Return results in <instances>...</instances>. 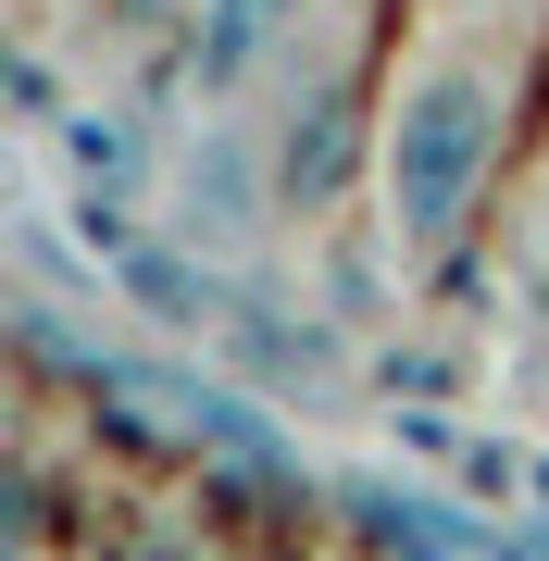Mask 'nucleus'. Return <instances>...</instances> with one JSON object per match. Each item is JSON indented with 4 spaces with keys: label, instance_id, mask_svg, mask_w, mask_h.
<instances>
[{
    "label": "nucleus",
    "instance_id": "obj_7",
    "mask_svg": "<svg viewBox=\"0 0 549 561\" xmlns=\"http://www.w3.org/2000/svg\"><path fill=\"white\" fill-rule=\"evenodd\" d=\"M512 300H525V312L549 324V201L525 213V262H512Z\"/></svg>",
    "mask_w": 549,
    "mask_h": 561
},
{
    "label": "nucleus",
    "instance_id": "obj_6",
    "mask_svg": "<svg viewBox=\"0 0 549 561\" xmlns=\"http://www.w3.org/2000/svg\"><path fill=\"white\" fill-rule=\"evenodd\" d=\"M287 25H300V0H201L187 13V88H250L263 62L287 50Z\"/></svg>",
    "mask_w": 549,
    "mask_h": 561
},
{
    "label": "nucleus",
    "instance_id": "obj_2",
    "mask_svg": "<svg viewBox=\"0 0 549 561\" xmlns=\"http://www.w3.org/2000/svg\"><path fill=\"white\" fill-rule=\"evenodd\" d=\"M375 125L387 113H363L350 76H325L312 101H287V125H275V201L287 213H325L350 175H375Z\"/></svg>",
    "mask_w": 549,
    "mask_h": 561
},
{
    "label": "nucleus",
    "instance_id": "obj_3",
    "mask_svg": "<svg viewBox=\"0 0 549 561\" xmlns=\"http://www.w3.org/2000/svg\"><path fill=\"white\" fill-rule=\"evenodd\" d=\"M263 213H275V175H250L238 125H213V138L175 150V225H187V238H250Z\"/></svg>",
    "mask_w": 549,
    "mask_h": 561
},
{
    "label": "nucleus",
    "instance_id": "obj_5",
    "mask_svg": "<svg viewBox=\"0 0 549 561\" xmlns=\"http://www.w3.org/2000/svg\"><path fill=\"white\" fill-rule=\"evenodd\" d=\"M101 275L125 287V300H138L150 324H187V337H201V324H238V300H225V275L201 250H175V238H125Z\"/></svg>",
    "mask_w": 549,
    "mask_h": 561
},
{
    "label": "nucleus",
    "instance_id": "obj_1",
    "mask_svg": "<svg viewBox=\"0 0 549 561\" xmlns=\"http://www.w3.org/2000/svg\"><path fill=\"white\" fill-rule=\"evenodd\" d=\"M500 175V88L474 50H425L400 88H387V125H375V213H387V250L400 262H449L462 250L474 201Z\"/></svg>",
    "mask_w": 549,
    "mask_h": 561
},
{
    "label": "nucleus",
    "instance_id": "obj_8",
    "mask_svg": "<svg viewBox=\"0 0 549 561\" xmlns=\"http://www.w3.org/2000/svg\"><path fill=\"white\" fill-rule=\"evenodd\" d=\"M101 13L125 25V38H163V25H187V13H201V0H101Z\"/></svg>",
    "mask_w": 549,
    "mask_h": 561
},
{
    "label": "nucleus",
    "instance_id": "obj_4",
    "mask_svg": "<svg viewBox=\"0 0 549 561\" xmlns=\"http://www.w3.org/2000/svg\"><path fill=\"white\" fill-rule=\"evenodd\" d=\"M50 150H62V187L88 201V225L125 213L150 187V138H138V113H113V101H76V113L50 125Z\"/></svg>",
    "mask_w": 549,
    "mask_h": 561
}]
</instances>
